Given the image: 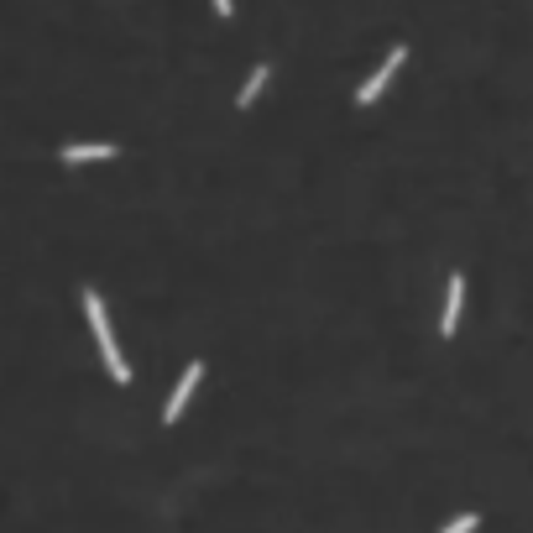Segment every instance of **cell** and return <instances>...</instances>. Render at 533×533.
<instances>
[{"label":"cell","mask_w":533,"mask_h":533,"mask_svg":"<svg viewBox=\"0 0 533 533\" xmlns=\"http://www.w3.org/2000/svg\"><path fill=\"white\" fill-rule=\"evenodd\" d=\"M84 319H89V330H95V340H100V356H105V372L115 377V382H131V366H126V356H121V345H115V330H110V314H105V298L95 293V288H84Z\"/></svg>","instance_id":"obj_1"},{"label":"cell","mask_w":533,"mask_h":533,"mask_svg":"<svg viewBox=\"0 0 533 533\" xmlns=\"http://www.w3.org/2000/svg\"><path fill=\"white\" fill-rule=\"evenodd\" d=\"M403 58H408V48H392V53L377 63V74H372V79H366V84L356 89V105H377V100H382V89L392 84V74H398V68H403Z\"/></svg>","instance_id":"obj_2"},{"label":"cell","mask_w":533,"mask_h":533,"mask_svg":"<svg viewBox=\"0 0 533 533\" xmlns=\"http://www.w3.org/2000/svg\"><path fill=\"white\" fill-rule=\"evenodd\" d=\"M199 377H204V361H189V372L173 382V398H168V408H162V424H178V419H183V408H189Z\"/></svg>","instance_id":"obj_3"},{"label":"cell","mask_w":533,"mask_h":533,"mask_svg":"<svg viewBox=\"0 0 533 533\" xmlns=\"http://www.w3.org/2000/svg\"><path fill=\"white\" fill-rule=\"evenodd\" d=\"M460 309H466V277L450 272V283H445V314H439V335H445V340H455V330H460Z\"/></svg>","instance_id":"obj_4"},{"label":"cell","mask_w":533,"mask_h":533,"mask_svg":"<svg viewBox=\"0 0 533 533\" xmlns=\"http://www.w3.org/2000/svg\"><path fill=\"white\" fill-rule=\"evenodd\" d=\"M105 157H121V152H115L110 142H68L63 147V162H74V168L79 162H105Z\"/></svg>","instance_id":"obj_5"},{"label":"cell","mask_w":533,"mask_h":533,"mask_svg":"<svg viewBox=\"0 0 533 533\" xmlns=\"http://www.w3.org/2000/svg\"><path fill=\"white\" fill-rule=\"evenodd\" d=\"M267 79H272V68L267 63H257V68H251V79L241 84V95H236V105L246 110V105H257V95H262V89H267Z\"/></svg>","instance_id":"obj_6"},{"label":"cell","mask_w":533,"mask_h":533,"mask_svg":"<svg viewBox=\"0 0 533 533\" xmlns=\"http://www.w3.org/2000/svg\"><path fill=\"white\" fill-rule=\"evenodd\" d=\"M476 528H481V518H476V513H460V518H450L439 533H476Z\"/></svg>","instance_id":"obj_7"},{"label":"cell","mask_w":533,"mask_h":533,"mask_svg":"<svg viewBox=\"0 0 533 533\" xmlns=\"http://www.w3.org/2000/svg\"><path fill=\"white\" fill-rule=\"evenodd\" d=\"M215 16H236V0H215Z\"/></svg>","instance_id":"obj_8"}]
</instances>
